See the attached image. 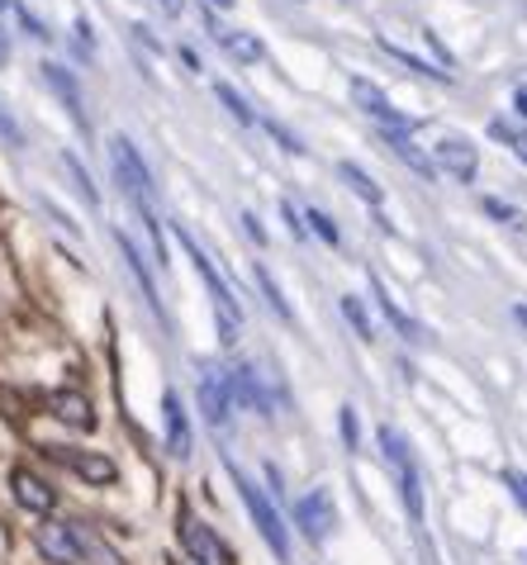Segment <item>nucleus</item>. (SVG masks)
I'll list each match as a JSON object with an SVG mask.
<instances>
[{"instance_id":"f704fd0d","label":"nucleus","mask_w":527,"mask_h":565,"mask_svg":"<svg viewBox=\"0 0 527 565\" xmlns=\"http://www.w3.org/2000/svg\"><path fill=\"white\" fill-rule=\"evenodd\" d=\"M514 319H518V323L527 328V305H518V309H514Z\"/></svg>"},{"instance_id":"7ed1b4c3","label":"nucleus","mask_w":527,"mask_h":565,"mask_svg":"<svg viewBox=\"0 0 527 565\" xmlns=\"http://www.w3.org/2000/svg\"><path fill=\"white\" fill-rule=\"evenodd\" d=\"M39 552L53 565H82L90 552H100V542L90 537L82 523H43L39 527Z\"/></svg>"},{"instance_id":"f8f14e48","label":"nucleus","mask_w":527,"mask_h":565,"mask_svg":"<svg viewBox=\"0 0 527 565\" xmlns=\"http://www.w3.org/2000/svg\"><path fill=\"white\" fill-rule=\"evenodd\" d=\"M49 409H53V418L72 423V428H86V433L96 428V409H90V399L82 395V390H53Z\"/></svg>"},{"instance_id":"9b49d317","label":"nucleus","mask_w":527,"mask_h":565,"mask_svg":"<svg viewBox=\"0 0 527 565\" xmlns=\"http://www.w3.org/2000/svg\"><path fill=\"white\" fill-rule=\"evenodd\" d=\"M432 167L447 171V177H456V181H475L480 157H475V148L466 143V138H442L438 157H432Z\"/></svg>"},{"instance_id":"c85d7f7f","label":"nucleus","mask_w":527,"mask_h":565,"mask_svg":"<svg viewBox=\"0 0 527 565\" xmlns=\"http://www.w3.org/2000/svg\"><path fill=\"white\" fill-rule=\"evenodd\" d=\"M281 214H286V224H290V233H294V238H304V224H300V210H294V205H290V200H286V205H281Z\"/></svg>"},{"instance_id":"b1692460","label":"nucleus","mask_w":527,"mask_h":565,"mask_svg":"<svg viewBox=\"0 0 527 565\" xmlns=\"http://www.w3.org/2000/svg\"><path fill=\"white\" fill-rule=\"evenodd\" d=\"M257 286L267 290V305H271L276 313H281V319H290V305L281 300V286H276V280H271V271H267V266H257Z\"/></svg>"},{"instance_id":"6ab92c4d","label":"nucleus","mask_w":527,"mask_h":565,"mask_svg":"<svg viewBox=\"0 0 527 565\" xmlns=\"http://www.w3.org/2000/svg\"><path fill=\"white\" fill-rule=\"evenodd\" d=\"M370 286H376V300H380V313H385V319H390V323L399 328V338H409V342H423V328H418V323L409 319V313H405V309H399V305L390 300V290H385V286H380V280H376V276H370Z\"/></svg>"},{"instance_id":"412c9836","label":"nucleus","mask_w":527,"mask_h":565,"mask_svg":"<svg viewBox=\"0 0 527 565\" xmlns=\"http://www.w3.org/2000/svg\"><path fill=\"white\" fill-rule=\"evenodd\" d=\"M376 49H380V53H390L395 62H405V67H409L413 76H438V82H452V72H438V67H428V62H423V57H413V53H405V49H395V43H390V39H380V43H376Z\"/></svg>"},{"instance_id":"4be33fe9","label":"nucleus","mask_w":527,"mask_h":565,"mask_svg":"<svg viewBox=\"0 0 527 565\" xmlns=\"http://www.w3.org/2000/svg\"><path fill=\"white\" fill-rule=\"evenodd\" d=\"M343 319L356 328V338L362 342H376V323H370V313H366V305L356 300V295H343Z\"/></svg>"},{"instance_id":"423d86ee","label":"nucleus","mask_w":527,"mask_h":565,"mask_svg":"<svg viewBox=\"0 0 527 565\" xmlns=\"http://www.w3.org/2000/svg\"><path fill=\"white\" fill-rule=\"evenodd\" d=\"M352 100L380 124V134H413V119L399 115V109L390 105V96H385L380 86H370L366 76H356V82H352Z\"/></svg>"},{"instance_id":"7c9ffc66","label":"nucleus","mask_w":527,"mask_h":565,"mask_svg":"<svg viewBox=\"0 0 527 565\" xmlns=\"http://www.w3.org/2000/svg\"><path fill=\"white\" fill-rule=\"evenodd\" d=\"M243 224H247V233H252L257 243H267V233H261V224H257V214H243Z\"/></svg>"},{"instance_id":"f3484780","label":"nucleus","mask_w":527,"mask_h":565,"mask_svg":"<svg viewBox=\"0 0 527 565\" xmlns=\"http://www.w3.org/2000/svg\"><path fill=\"white\" fill-rule=\"evenodd\" d=\"M380 138H385V143H390V152L399 157V162L418 171V177H428V181L438 177V167H432V157L413 143V134H380Z\"/></svg>"},{"instance_id":"aec40b11","label":"nucleus","mask_w":527,"mask_h":565,"mask_svg":"<svg viewBox=\"0 0 527 565\" xmlns=\"http://www.w3.org/2000/svg\"><path fill=\"white\" fill-rule=\"evenodd\" d=\"M337 177H343V181L352 185V191H356V195H362V200H366V205H370V210H380V200H385V195H380V185H376V181H370V177H366V171H362V167H352V162H343V167H337Z\"/></svg>"},{"instance_id":"1a4fd4ad","label":"nucleus","mask_w":527,"mask_h":565,"mask_svg":"<svg viewBox=\"0 0 527 565\" xmlns=\"http://www.w3.org/2000/svg\"><path fill=\"white\" fill-rule=\"evenodd\" d=\"M200 409L214 428H224L228 414H234V395H228V375L224 371H205L200 375Z\"/></svg>"},{"instance_id":"c9c22d12","label":"nucleus","mask_w":527,"mask_h":565,"mask_svg":"<svg viewBox=\"0 0 527 565\" xmlns=\"http://www.w3.org/2000/svg\"><path fill=\"white\" fill-rule=\"evenodd\" d=\"M0 57H6V39H0Z\"/></svg>"},{"instance_id":"0eeeda50","label":"nucleus","mask_w":527,"mask_h":565,"mask_svg":"<svg viewBox=\"0 0 527 565\" xmlns=\"http://www.w3.org/2000/svg\"><path fill=\"white\" fill-rule=\"evenodd\" d=\"M294 523H300V532L309 542H329L333 527H337V509H333V494L329 490H314L304 494L300 504H294Z\"/></svg>"},{"instance_id":"72a5a7b5","label":"nucleus","mask_w":527,"mask_h":565,"mask_svg":"<svg viewBox=\"0 0 527 565\" xmlns=\"http://www.w3.org/2000/svg\"><path fill=\"white\" fill-rule=\"evenodd\" d=\"M205 6H214V10H234V0H205Z\"/></svg>"},{"instance_id":"5701e85b","label":"nucleus","mask_w":527,"mask_h":565,"mask_svg":"<svg viewBox=\"0 0 527 565\" xmlns=\"http://www.w3.org/2000/svg\"><path fill=\"white\" fill-rule=\"evenodd\" d=\"M214 96H219V105H224V109H228V115H234L238 124H257V115H252V105H247V100L238 96V90H234V86H224V82H219V86H214Z\"/></svg>"},{"instance_id":"6e6552de","label":"nucleus","mask_w":527,"mask_h":565,"mask_svg":"<svg viewBox=\"0 0 527 565\" xmlns=\"http://www.w3.org/2000/svg\"><path fill=\"white\" fill-rule=\"evenodd\" d=\"M49 451L67 470H76L82 480H90V484H115L119 480V466L110 457H100V451H82V447H49Z\"/></svg>"},{"instance_id":"e433bc0d","label":"nucleus","mask_w":527,"mask_h":565,"mask_svg":"<svg viewBox=\"0 0 527 565\" xmlns=\"http://www.w3.org/2000/svg\"><path fill=\"white\" fill-rule=\"evenodd\" d=\"M0 10H10V0H0Z\"/></svg>"},{"instance_id":"4468645a","label":"nucleus","mask_w":527,"mask_h":565,"mask_svg":"<svg viewBox=\"0 0 527 565\" xmlns=\"http://www.w3.org/2000/svg\"><path fill=\"white\" fill-rule=\"evenodd\" d=\"M43 82H49L57 90V100L72 109V119H76V129H86V105H82V90H76L72 82V72L67 67H57V62H43Z\"/></svg>"},{"instance_id":"f257e3e1","label":"nucleus","mask_w":527,"mask_h":565,"mask_svg":"<svg viewBox=\"0 0 527 565\" xmlns=\"http://www.w3.org/2000/svg\"><path fill=\"white\" fill-rule=\"evenodd\" d=\"M181 247L191 253V262H195V271H200V280L209 286V295H214V313H219V338H224V348H234L238 342V323H243V309H238V295L228 290V280L214 271V262H209V253L200 247L191 233L181 228Z\"/></svg>"},{"instance_id":"9d476101","label":"nucleus","mask_w":527,"mask_h":565,"mask_svg":"<svg viewBox=\"0 0 527 565\" xmlns=\"http://www.w3.org/2000/svg\"><path fill=\"white\" fill-rule=\"evenodd\" d=\"M10 490H14V499H20V509H29V513H53V504H57V494H53V484L49 480H39L34 470H10Z\"/></svg>"},{"instance_id":"2f4dec72","label":"nucleus","mask_w":527,"mask_h":565,"mask_svg":"<svg viewBox=\"0 0 527 565\" xmlns=\"http://www.w3.org/2000/svg\"><path fill=\"white\" fill-rule=\"evenodd\" d=\"M514 105H518V115L527 119V86H518V96H514Z\"/></svg>"},{"instance_id":"f03ea898","label":"nucleus","mask_w":527,"mask_h":565,"mask_svg":"<svg viewBox=\"0 0 527 565\" xmlns=\"http://www.w3.org/2000/svg\"><path fill=\"white\" fill-rule=\"evenodd\" d=\"M376 443H380V451H385V466H395V476H399V494H405L409 518H413V523H423V484H418V461H413L409 443L390 428V423H385V428L376 433Z\"/></svg>"},{"instance_id":"cd10ccee","label":"nucleus","mask_w":527,"mask_h":565,"mask_svg":"<svg viewBox=\"0 0 527 565\" xmlns=\"http://www.w3.org/2000/svg\"><path fill=\"white\" fill-rule=\"evenodd\" d=\"M485 214H490V218H504V224H514V218H518V210L504 205V200H485Z\"/></svg>"},{"instance_id":"20e7f679","label":"nucleus","mask_w":527,"mask_h":565,"mask_svg":"<svg viewBox=\"0 0 527 565\" xmlns=\"http://www.w3.org/2000/svg\"><path fill=\"white\" fill-rule=\"evenodd\" d=\"M234 480H238V490H243V504H247V513H252L257 532H261V537H267V546H271V552L281 556V561H290V537H286V523H281V513L271 509V499L261 494L257 484L247 480L238 466H234Z\"/></svg>"},{"instance_id":"c756f323","label":"nucleus","mask_w":527,"mask_h":565,"mask_svg":"<svg viewBox=\"0 0 527 565\" xmlns=\"http://www.w3.org/2000/svg\"><path fill=\"white\" fill-rule=\"evenodd\" d=\"M0 134H6V138H10V143H20V129H14V119L6 115V109H0Z\"/></svg>"},{"instance_id":"dca6fc26","label":"nucleus","mask_w":527,"mask_h":565,"mask_svg":"<svg viewBox=\"0 0 527 565\" xmlns=\"http://www.w3.org/2000/svg\"><path fill=\"white\" fill-rule=\"evenodd\" d=\"M228 395H234V404H247V409H257V414L271 409V399L261 395V381H257L252 366H238L234 375H228Z\"/></svg>"},{"instance_id":"393cba45","label":"nucleus","mask_w":527,"mask_h":565,"mask_svg":"<svg viewBox=\"0 0 527 565\" xmlns=\"http://www.w3.org/2000/svg\"><path fill=\"white\" fill-rule=\"evenodd\" d=\"M304 218H309V224H314V228H319V238H323V243H333V247H337V243H343V233H337V224H333V218H329V214H323V210H309Z\"/></svg>"},{"instance_id":"bb28decb","label":"nucleus","mask_w":527,"mask_h":565,"mask_svg":"<svg viewBox=\"0 0 527 565\" xmlns=\"http://www.w3.org/2000/svg\"><path fill=\"white\" fill-rule=\"evenodd\" d=\"M343 443H347V451H356V409L352 404H343Z\"/></svg>"},{"instance_id":"a878e982","label":"nucleus","mask_w":527,"mask_h":565,"mask_svg":"<svg viewBox=\"0 0 527 565\" xmlns=\"http://www.w3.org/2000/svg\"><path fill=\"white\" fill-rule=\"evenodd\" d=\"M504 484H508V490H514V499H518V504L527 509V476H523V470H504Z\"/></svg>"},{"instance_id":"2eb2a0df","label":"nucleus","mask_w":527,"mask_h":565,"mask_svg":"<svg viewBox=\"0 0 527 565\" xmlns=\"http://www.w3.org/2000/svg\"><path fill=\"white\" fill-rule=\"evenodd\" d=\"M209 34H214V43H219L228 57H238V62H261V57H267V49H261L257 34H243V29H219L214 20H209Z\"/></svg>"},{"instance_id":"a211bd4d","label":"nucleus","mask_w":527,"mask_h":565,"mask_svg":"<svg viewBox=\"0 0 527 565\" xmlns=\"http://www.w3.org/2000/svg\"><path fill=\"white\" fill-rule=\"evenodd\" d=\"M119 253H123V266H129V276L138 280V290H143V300H148V309L152 313H162V300H158V286H152V276H148V266H143V257H138V247L123 238L119 233Z\"/></svg>"},{"instance_id":"473e14b6","label":"nucleus","mask_w":527,"mask_h":565,"mask_svg":"<svg viewBox=\"0 0 527 565\" xmlns=\"http://www.w3.org/2000/svg\"><path fill=\"white\" fill-rule=\"evenodd\" d=\"M514 152H518V162H527V138H518V143H514Z\"/></svg>"},{"instance_id":"39448f33","label":"nucleus","mask_w":527,"mask_h":565,"mask_svg":"<svg viewBox=\"0 0 527 565\" xmlns=\"http://www.w3.org/2000/svg\"><path fill=\"white\" fill-rule=\"evenodd\" d=\"M181 546L191 552L195 565H234V552L219 542V532L209 523H200L195 513H181Z\"/></svg>"},{"instance_id":"ddd939ff","label":"nucleus","mask_w":527,"mask_h":565,"mask_svg":"<svg viewBox=\"0 0 527 565\" xmlns=\"http://www.w3.org/2000/svg\"><path fill=\"white\" fill-rule=\"evenodd\" d=\"M162 414H166V451H172L176 461H185L191 457V423H185V409L172 390H166V399H162Z\"/></svg>"}]
</instances>
